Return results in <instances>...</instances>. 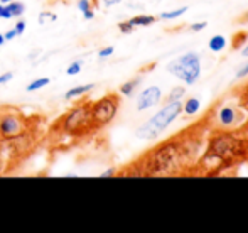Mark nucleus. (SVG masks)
I'll use <instances>...</instances> for the list:
<instances>
[{"instance_id": "7ed1b4c3", "label": "nucleus", "mask_w": 248, "mask_h": 233, "mask_svg": "<svg viewBox=\"0 0 248 233\" xmlns=\"http://www.w3.org/2000/svg\"><path fill=\"white\" fill-rule=\"evenodd\" d=\"M181 113H183V103L167 102L155 115H152L145 124H142L135 130V135L140 140H154V139L160 137L167 130V127L179 118Z\"/></svg>"}, {"instance_id": "4c0bfd02", "label": "nucleus", "mask_w": 248, "mask_h": 233, "mask_svg": "<svg viewBox=\"0 0 248 233\" xmlns=\"http://www.w3.org/2000/svg\"><path fill=\"white\" fill-rule=\"evenodd\" d=\"M247 174H248V172H247Z\"/></svg>"}, {"instance_id": "4be33fe9", "label": "nucleus", "mask_w": 248, "mask_h": 233, "mask_svg": "<svg viewBox=\"0 0 248 233\" xmlns=\"http://www.w3.org/2000/svg\"><path fill=\"white\" fill-rule=\"evenodd\" d=\"M113 53H115V47H113V46L101 47V49L98 51V58H101V59H107V58L113 56Z\"/></svg>"}, {"instance_id": "dca6fc26", "label": "nucleus", "mask_w": 248, "mask_h": 233, "mask_svg": "<svg viewBox=\"0 0 248 233\" xmlns=\"http://www.w3.org/2000/svg\"><path fill=\"white\" fill-rule=\"evenodd\" d=\"M184 95H186V86H184V85L174 86V88L169 92V95H167L166 103L167 102H181V100L184 98Z\"/></svg>"}, {"instance_id": "f257e3e1", "label": "nucleus", "mask_w": 248, "mask_h": 233, "mask_svg": "<svg viewBox=\"0 0 248 233\" xmlns=\"http://www.w3.org/2000/svg\"><path fill=\"white\" fill-rule=\"evenodd\" d=\"M179 166H183L179 144L177 140H167L142 157V164H139L137 168H142L140 176H167L176 174Z\"/></svg>"}, {"instance_id": "20e7f679", "label": "nucleus", "mask_w": 248, "mask_h": 233, "mask_svg": "<svg viewBox=\"0 0 248 233\" xmlns=\"http://www.w3.org/2000/svg\"><path fill=\"white\" fill-rule=\"evenodd\" d=\"M90 107H92V102H83L68 110L58 120L59 128L71 137H83V135H88L90 132H93L95 128H93Z\"/></svg>"}, {"instance_id": "a211bd4d", "label": "nucleus", "mask_w": 248, "mask_h": 233, "mask_svg": "<svg viewBox=\"0 0 248 233\" xmlns=\"http://www.w3.org/2000/svg\"><path fill=\"white\" fill-rule=\"evenodd\" d=\"M187 12V7L184 5V7H179V9H176V10H169V12H162L159 16V19H162V20H172V19H177V17H181V16H184V14Z\"/></svg>"}, {"instance_id": "b1692460", "label": "nucleus", "mask_w": 248, "mask_h": 233, "mask_svg": "<svg viewBox=\"0 0 248 233\" xmlns=\"http://www.w3.org/2000/svg\"><path fill=\"white\" fill-rule=\"evenodd\" d=\"M206 27H208V22H194V24H191L189 26V29H191V32H201V31H204Z\"/></svg>"}, {"instance_id": "412c9836", "label": "nucleus", "mask_w": 248, "mask_h": 233, "mask_svg": "<svg viewBox=\"0 0 248 233\" xmlns=\"http://www.w3.org/2000/svg\"><path fill=\"white\" fill-rule=\"evenodd\" d=\"M118 29H120L122 34H132L135 27L132 26L130 20H124V22H118Z\"/></svg>"}, {"instance_id": "423d86ee", "label": "nucleus", "mask_w": 248, "mask_h": 233, "mask_svg": "<svg viewBox=\"0 0 248 233\" xmlns=\"http://www.w3.org/2000/svg\"><path fill=\"white\" fill-rule=\"evenodd\" d=\"M120 109V98H118L117 93H108V95L101 96L96 102H92V122H93V128L100 130L105 128L107 125H110L115 120Z\"/></svg>"}, {"instance_id": "aec40b11", "label": "nucleus", "mask_w": 248, "mask_h": 233, "mask_svg": "<svg viewBox=\"0 0 248 233\" xmlns=\"http://www.w3.org/2000/svg\"><path fill=\"white\" fill-rule=\"evenodd\" d=\"M83 69V61L81 59H76V61H73L71 64L66 68V75L68 76H76L79 75V71Z\"/></svg>"}, {"instance_id": "9b49d317", "label": "nucleus", "mask_w": 248, "mask_h": 233, "mask_svg": "<svg viewBox=\"0 0 248 233\" xmlns=\"http://www.w3.org/2000/svg\"><path fill=\"white\" fill-rule=\"evenodd\" d=\"M199 110H201V100H199L198 96L187 98L186 102H184V105H183V113H184V115H187V117L198 115Z\"/></svg>"}, {"instance_id": "6ab92c4d", "label": "nucleus", "mask_w": 248, "mask_h": 233, "mask_svg": "<svg viewBox=\"0 0 248 233\" xmlns=\"http://www.w3.org/2000/svg\"><path fill=\"white\" fill-rule=\"evenodd\" d=\"M7 7H9L12 17H20L24 12H26V5H24L22 2H17V0H12V2H9V3H7Z\"/></svg>"}, {"instance_id": "c9c22d12", "label": "nucleus", "mask_w": 248, "mask_h": 233, "mask_svg": "<svg viewBox=\"0 0 248 233\" xmlns=\"http://www.w3.org/2000/svg\"><path fill=\"white\" fill-rule=\"evenodd\" d=\"M7 41H5V37H3V34L0 32V46H3V44H5Z\"/></svg>"}, {"instance_id": "39448f33", "label": "nucleus", "mask_w": 248, "mask_h": 233, "mask_svg": "<svg viewBox=\"0 0 248 233\" xmlns=\"http://www.w3.org/2000/svg\"><path fill=\"white\" fill-rule=\"evenodd\" d=\"M167 71L181 79L184 85H194L201 76V58L196 53H186L172 59L167 64Z\"/></svg>"}, {"instance_id": "f3484780", "label": "nucleus", "mask_w": 248, "mask_h": 233, "mask_svg": "<svg viewBox=\"0 0 248 233\" xmlns=\"http://www.w3.org/2000/svg\"><path fill=\"white\" fill-rule=\"evenodd\" d=\"M248 43V32L247 31H238L232 39V49H242L243 44Z\"/></svg>"}, {"instance_id": "f704fd0d", "label": "nucleus", "mask_w": 248, "mask_h": 233, "mask_svg": "<svg viewBox=\"0 0 248 233\" xmlns=\"http://www.w3.org/2000/svg\"><path fill=\"white\" fill-rule=\"evenodd\" d=\"M242 56L248 58V43H247V46H245V47H243V49H242Z\"/></svg>"}, {"instance_id": "4468645a", "label": "nucleus", "mask_w": 248, "mask_h": 233, "mask_svg": "<svg viewBox=\"0 0 248 233\" xmlns=\"http://www.w3.org/2000/svg\"><path fill=\"white\" fill-rule=\"evenodd\" d=\"M139 83H140V78L130 79V81H127V83H124V85H120V88H118V93H120V95H124V96H130L132 93H134L135 90H137Z\"/></svg>"}, {"instance_id": "c756f323", "label": "nucleus", "mask_w": 248, "mask_h": 233, "mask_svg": "<svg viewBox=\"0 0 248 233\" xmlns=\"http://www.w3.org/2000/svg\"><path fill=\"white\" fill-rule=\"evenodd\" d=\"M247 76H248V62H247L245 66H243L242 69H240V71H236V78H238V79L247 78Z\"/></svg>"}, {"instance_id": "0eeeda50", "label": "nucleus", "mask_w": 248, "mask_h": 233, "mask_svg": "<svg viewBox=\"0 0 248 233\" xmlns=\"http://www.w3.org/2000/svg\"><path fill=\"white\" fill-rule=\"evenodd\" d=\"M26 132H29V120L19 110L12 109L0 115V137H2V140H12Z\"/></svg>"}, {"instance_id": "7c9ffc66", "label": "nucleus", "mask_w": 248, "mask_h": 233, "mask_svg": "<svg viewBox=\"0 0 248 233\" xmlns=\"http://www.w3.org/2000/svg\"><path fill=\"white\" fill-rule=\"evenodd\" d=\"M100 176L101 177H113V176H117V169H115V168H108L107 171H103Z\"/></svg>"}, {"instance_id": "a878e982", "label": "nucleus", "mask_w": 248, "mask_h": 233, "mask_svg": "<svg viewBox=\"0 0 248 233\" xmlns=\"http://www.w3.org/2000/svg\"><path fill=\"white\" fill-rule=\"evenodd\" d=\"M12 78H14V73L12 71H3L2 75H0V86L7 85L9 81H12Z\"/></svg>"}, {"instance_id": "393cba45", "label": "nucleus", "mask_w": 248, "mask_h": 233, "mask_svg": "<svg viewBox=\"0 0 248 233\" xmlns=\"http://www.w3.org/2000/svg\"><path fill=\"white\" fill-rule=\"evenodd\" d=\"M0 19H5V20L12 19V14H10L9 7L5 3H0Z\"/></svg>"}, {"instance_id": "5701e85b", "label": "nucleus", "mask_w": 248, "mask_h": 233, "mask_svg": "<svg viewBox=\"0 0 248 233\" xmlns=\"http://www.w3.org/2000/svg\"><path fill=\"white\" fill-rule=\"evenodd\" d=\"M78 9L81 10V12H86V10L95 9V7H93L92 0H78Z\"/></svg>"}, {"instance_id": "2f4dec72", "label": "nucleus", "mask_w": 248, "mask_h": 233, "mask_svg": "<svg viewBox=\"0 0 248 233\" xmlns=\"http://www.w3.org/2000/svg\"><path fill=\"white\" fill-rule=\"evenodd\" d=\"M101 3H103L105 7H113V5H117V3H122V0H101Z\"/></svg>"}, {"instance_id": "1a4fd4ad", "label": "nucleus", "mask_w": 248, "mask_h": 233, "mask_svg": "<svg viewBox=\"0 0 248 233\" xmlns=\"http://www.w3.org/2000/svg\"><path fill=\"white\" fill-rule=\"evenodd\" d=\"M216 122L221 128H233L240 124V112L233 105H221L216 112Z\"/></svg>"}, {"instance_id": "72a5a7b5", "label": "nucleus", "mask_w": 248, "mask_h": 233, "mask_svg": "<svg viewBox=\"0 0 248 233\" xmlns=\"http://www.w3.org/2000/svg\"><path fill=\"white\" fill-rule=\"evenodd\" d=\"M3 168H5V161H3L2 154H0V174L3 172Z\"/></svg>"}, {"instance_id": "bb28decb", "label": "nucleus", "mask_w": 248, "mask_h": 233, "mask_svg": "<svg viewBox=\"0 0 248 233\" xmlns=\"http://www.w3.org/2000/svg\"><path fill=\"white\" fill-rule=\"evenodd\" d=\"M46 17H49V20L51 22H54L58 17H56V14H52V12H41V16H39V24H44L46 22Z\"/></svg>"}, {"instance_id": "e433bc0d", "label": "nucleus", "mask_w": 248, "mask_h": 233, "mask_svg": "<svg viewBox=\"0 0 248 233\" xmlns=\"http://www.w3.org/2000/svg\"><path fill=\"white\" fill-rule=\"evenodd\" d=\"M9 2H12V0H0V3H5V5H7Z\"/></svg>"}, {"instance_id": "6e6552de", "label": "nucleus", "mask_w": 248, "mask_h": 233, "mask_svg": "<svg viewBox=\"0 0 248 233\" xmlns=\"http://www.w3.org/2000/svg\"><path fill=\"white\" fill-rule=\"evenodd\" d=\"M160 102H162V90L157 85H150L139 95L135 109H137L139 112H145V110L159 105Z\"/></svg>"}, {"instance_id": "9d476101", "label": "nucleus", "mask_w": 248, "mask_h": 233, "mask_svg": "<svg viewBox=\"0 0 248 233\" xmlns=\"http://www.w3.org/2000/svg\"><path fill=\"white\" fill-rule=\"evenodd\" d=\"M95 83H86V85H78L69 88L68 92L64 93V100H75V98H81V96L88 95L90 92L95 90Z\"/></svg>"}, {"instance_id": "473e14b6", "label": "nucleus", "mask_w": 248, "mask_h": 233, "mask_svg": "<svg viewBox=\"0 0 248 233\" xmlns=\"http://www.w3.org/2000/svg\"><path fill=\"white\" fill-rule=\"evenodd\" d=\"M83 17H85L86 20H92L93 17H95V9H90V10H86V12H83Z\"/></svg>"}, {"instance_id": "2eb2a0df", "label": "nucleus", "mask_w": 248, "mask_h": 233, "mask_svg": "<svg viewBox=\"0 0 248 233\" xmlns=\"http://www.w3.org/2000/svg\"><path fill=\"white\" fill-rule=\"evenodd\" d=\"M49 83H51V78H47V76H43V78H37V79H34V81H31L29 85L26 86V90L29 93L39 92V90L46 88V86L49 85Z\"/></svg>"}, {"instance_id": "cd10ccee", "label": "nucleus", "mask_w": 248, "mask_h": 233, "mask_svg": "<svg viewBox=\"0 0 248 233\" xmlns=\"http://www.w3.org/2000/svg\"><path fill=\"white\" fill-rule=\"evenodd\" d=\"M16 31H17V34H19V36H22L24 32H26V27H27V24H26V20H17L16 22Z\"/></svg>"}, {"instance_id": "f03ea898", "label": "nucleus", "mask_w": 248, "mask_h": 233, "mask_svg": "<svg viewBox=\"0 0 248 233\" xmlns=\"http://www.w3.org/2000/svg\"><path fill=\"white\" fill-rule=\"evenodd\" d=\"M245 157V140L236 137L235 134H230V132H219L209 140V147L202 161H209L216 168H221V166L232 164L233 161H242Z\"/></svg>"}, {"instance_id": "c85d7f7f", "label": "nucleus", "mask_w": 248, "mask_h": 233, "mask_svg": "<svg viewBox=\"0 0 248 233\" xmlns=\"http://www.w3.org/2000/svg\"><path fill=\"white\" fill-rule=\"evenodd\" d=\"M3 37H5V41H14L16 37H19V34H17L16 27H12V29H9L5 34H3Z\"/></svg>"}, {"instance_id": "f8f14e48", "label": "nucleus", "mask_w": 248, "mask_h": 233, "mask_svg": "<svg viewBox=\"0 0 248 233\" xmlns=\"http://www.w3.org/2000/svg\"><path fill=\"white\" fill-rule=\"evenodd\" d=\"M226 46H228V39L225 36H221V34L213 36L208 43V47L211 53H221V51L226 49Z\"/></svg>"}, {"instance_id": "ddd939ff", "label": "nucleus", "mask_w": 248, "mask_h": 233, "mask_svg": "<svg viewBox=\"0 0 248 233\" xmlns=\"http://www.w3.org/2000/svg\"><path fill=\"white\" fill-rule=\"evenodd\" d=\"M132 22L134 27H147V26H152L159 20V17L155 16H150V14H140V16H135L132 19H128Z\"/></svg>"}]
</instances>
